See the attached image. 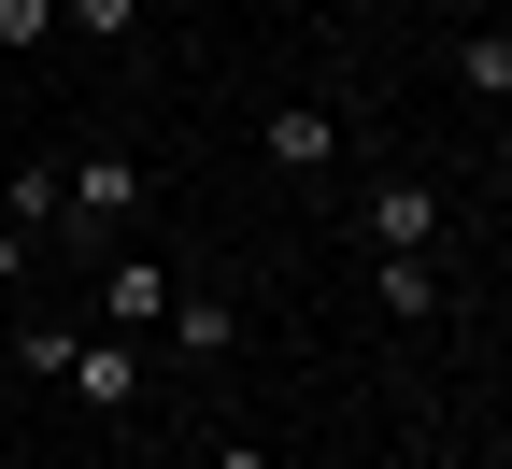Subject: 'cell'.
Segmentation results:
<instances>
[{
  "label": "cell",
  "mask_w": 512,
  "mask_h": 469,
  "mask_svg": "<svg viewBox=\"0 0 512 469\" xmlns=\"http://www.w3.org/2000/svg\"><path fill=\"white\" fill-rule=\"evenodd\" d=\"M370 285H384V313H399V327H427V313H441V271H427V256H384Z\"/></svg>",
  "instance_id": "7"
},
{
  "label": "cell",
  "mask_w": 512,
  "mask_h": 469,
  "mask_svg": "<svg viewBox=\"0 0 512 469\" xmlns=\"http://www.w3.org/2000/svg\"><path fill=\"white\" fill-rule=\"evenodd\" d=\"M456 86H470V100H512V29H470V43H456Z\"/></svg>",
  "instance_id": "8"
},
{
  "label": "cell",
  "mask_w": 512,
  "mask_h": 469,
  "mask_svg": "<svg viewBox=\"0 0 512 469\" xmlns=\"http://www.w3.org/2000/svg\"><path fill=\"white\" fill-rule=\"evenodd\" d=\"M57 214H72V171H43V157H29V171H15V228H29V242H43V228H57Z\"/></svg>",
  "instance_id": "9"
},
{
  "label": "cell",
  "mask_w": 512,
  "mask_h": 469,
  "mask_svg": "<svg viewBox=\"0 0 512 469\" xmlns=\"http://www.w3.org/2000/svg\"><path fill=\"white\" fill-rule=\"evenodd\" d=\"M15 271H29V228H0V285H15Z\"/></svg>",
  "instance_id": "12"
},
{
  "label": "cell",
  "mask_w": 512,
  "mask_h": 469,
  "mask_svg": "<svg viewBox=\"0 0 512 469\" xmlns=\"http://www.w3.org/2000/svg\"><path fill=\"white\" fill-rule=\"evenodd\" d=\"M214 469H271V455H256V441H228V455H214Z\"/></svg>",
  "instance_id": "13"
},
{
  "label": "cell",
  "mask_w": 512,
  "mask_h": 469,
  "mask_svg": "<svg viewBox=\"0 0 512 469\" xmlns=\"http://www.w3.org/2000/svg\"><path fill=\"white\" fill-rule=\"evenodd\" d=\"M86 398V413H128V398H143V342H72V370H57Z\"/></svg>",
  "instance_id": "3"
},
{
  "label": "cell",
  "mask_w": 512,
  "mask_h": 469,
  "mask_svg": "<svg viewBox=\"0 0 512 469\" xmlns=\"http://www.w3.org/2000/svg\"><path fill=\"white\" fill-rule=\"evenodd\" d=\"M57 29H86V43H128V29H143V0H57Z\"/></svg>",
  "instance_id": "10"
},
{
  "label": "cell",
  "mask_w": 512,
  "mask_h": 469,
  "mask_svg": "<svg viewBox=\"0 0 512 469\" xmlns=\"http://www.w3.org/2000/svg\"><path fill=\"white\" fill-rule=\"evenodd\" d=\"M72 214L86 228H128V214H143V171H128V157H86L72 171Z\"/></svg>",
  "instance_id": "5"
},
{
  "label": "cell",
  "mask_w": 512,
  "mask_h": 469,
  "mask_svg": "<svg viewBox=\"0 0 512 469\" xmlns=\"http://www.w3.org/2000/svg\"><path fill=\"white\" fill-rule=\"evenodd\" d=\"M441 242V185L399 171V185H370V256H427Z\"/></svg>",
  "instance_id": "1"
},
{
  "label": "cell",
  "mask_w": 512,
  "mask_h": 469,
  "mask_svg": "<svg viewBox=\"0 0 512 469\" xmlns=\"http://www.w3.org/2000/svg\"><path fill=\"white\" fill-rule=\"evenodd\" d=\"M157 342H171V356H200V370H214V356L242 342V313H228L214 285H171V313H157Z\"/></svg>",
  "instance_id": "2"
},
{
  "label": "cell",
  "mask_w": 512,
  "mask_h": 469,
  "mask_svg": "<svg viewBox=\"0 0 512 469\" xmlns=\"http://www.w3.org/2000/svg\"><path fill=\"white\" fill-rule=\"evenodd\" d=\"M0 43H15V57H29V43H57V0H0Z\"/></svg>",
  "instance_id": "11"
},
{
  "label": "cell",
  "mask_w": 512,
  "mask_h": 469,
  "mask_svg": "<svg viewBox=\"0 0 512 469\" xmlns=\"http://www.w3.org/2000/svg\"><path fill=\"white\" fill-rule=\"evenodd\" d=\"M328 157H342V114H313V100L271 114V171H328Z\"/></svg>",
  "instance_id": "6"
},
{
  "label": "cell",
  "mask_w": 512,
  "mask_h": 469,
  "mask_svg": "<svg viewBox=\"0 0 512 469\" xmlns=\"http://www.w3.org/2000/svg\"><path fill=\"white\" fill-rule=\"evenodd\" d=\"M100 313L128 327V342H143V327L171 313V271H157V256H114V271H100Z\"/></svg>",
  "instance_id": "4"
}]
</instances>
